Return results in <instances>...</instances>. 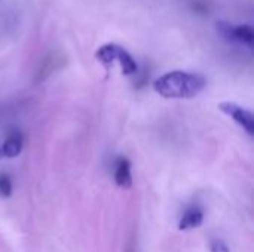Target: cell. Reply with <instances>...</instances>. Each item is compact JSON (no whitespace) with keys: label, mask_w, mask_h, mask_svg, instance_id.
Returning <instances> with one entry per match:
<instances>
[{"label":"cell","mask_w":254,"mask_h":252,"mask_svg":"<svg viewBox=\"0 0 254 252\" xmlns=\"http://www.w3.org/2000/svg\"><path fill=\"white\" fill-rule=\"evenodd\" d=\"M219 108L225 114L231 116L249 135H254V116L252 111H249L247 108H244L235 102H229V101L220 102Z\"/></svg>","instance_id":"cell-4"},{"label":"cell","mask_w":254,"mask_h":252,"mask_svg":"<svg viewBox=\"0 0 254 252\" xmlns=\"http://www.w3.org/2000/svg\"><path fill=\"white\" fill-rule=\"evenodd\" d=\"M115 181L122 189H129L132 186L131 163L125 157H119L115 163Z\"/></svg>","instance_id":"cell-5"},{"label":"cell","mask_w":254,"mask_h":252,"mask_svg":"<svg viewBox=\"0 0 254 252\" xmlns=\"http://www.w3.org/2000/svg\"><path fill=\"white\" fill-rule=\"evenodd\" d=\"M0 154H1V150H0Z\"/></svg>","instance_id":"cell-10"},{"label":"cell","mask_w":254,"mask_h":252,"mask_svg":"<svg viewBox=\"0 0 254 252\" xmlns=\"http://www.w3.org/2000/svg\"><path fill=\"white\" fill-rule=\"evenodd\" d=\"M211 252H229V250H228V247L225 245L223 241L216 239V241L211 242Z\"/></svg>","instance_id":"cell-9"},{"label":"cell","mask_w":254,"mask_h":252,"mask_svg":"<svg viewBox=\"0 0 254 252\" xmlns=\"http://www.w3.org/2000/svg\"><path fill=\"white\" fill-rule=\"evenodd\" d=\"M204 221V212L199 208H190L188 209L179 224L180 230H188V229H196L202 224Z\"/></svg>","instance_id":"cell-7"},{"label":"cell","mask_w":254,"mask_h":252,"mask_svg":"<svg viewBox=\"0 0 254 252\" xmlns=\"http://www.w3.org/2000/svg\"><path fill=\"white\" fill-rule=\"evenodd\" d=\"M219 33L229 42L244 45L247 48H253L254 31L250 25H234L229 22H217Z\"/></svg>","instance_id":"cell-3"},{"label":"cell","mask_w":254,"mask_h":252,"mask_svg":"<svg viewBox=\"0 0 254 252\" xmlns=\"http://www.w3.org/2000/svg\"><path fill=\"white\" fill-rule=\"evenodd\" d=\"M207 80L204 76L190 71H170L158 77L153 83L156 94L164 98L173 100H188L193 98L204 91Z\"/></svg>","instance_id":"cell-1"},{"label":"cell","mask_w":254,"mask_h":252,"mask_svg":"<svg viewBox=\"0 0 254 252\" xmlns=\"http://www.w3.org/2000/svg\"><path fill=\"white\" fill-rule=\"evenodd\" d=\"M95 56L104 65H112L113 62H118L119 67L122 68L124 74H127V76L135 74L138 70V65L135 62V59L131 56V53L127 52L122 46H119L116 43H107V45L101 46L97 50Z\"/></svg>","instance_id":"cell-2"},{"label":"cell","mask_w":254,"mask_h":252,"mask_svg":"<svg viewBox=\"0 0 254 252\" xmlns=\"http://www.w3.org/2000/svg\"><path fill=\"white\" fill-rule=\"evenodd\" d=\"M21 150H22V135H21V132L13 131L4 140L1 153H3V156L12 159V157H16L21 153Z\"/></svg>","instance_id":"cell-6"},{"label":"cell","mask_w":254,"mask_h":252,"mask_svg":"<svg viewBox=\"0 0 254 252\" xmlns=\"http://www.w3.org/2000/svg\"><path fill=\"white\" fill-rule=\"evenodd\" d=\"M10 193H12V183H10L9 177L0 175V196L1 198H9Z\"/></svg>","instance_id":"cell-8"}]
</instances>
